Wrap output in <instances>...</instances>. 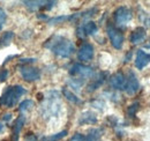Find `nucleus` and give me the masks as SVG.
<instances>
[{"mask_svg":"<svg viewBox=\"0 0 150 141\" xmlns=\"http://www.w3.org/2000/svg\"><path fill=\"white\" fill-rule=\"evenodd\" d=\"M84 81L86 80H83V79H79V78H72L69 81H68V85L72 87L73 89L75 90H79V89L81 88L83 85H84Z\"/></svg>","mask_w":150,"mask_h":141,"instance_id":"5701e85b","label":"nucleus"},{"mask_svg":"<svg viewBox=\"0 0 150 141\" xmlns=\"http://www.w3.org/2000/svg\"><path fill=\"white\" fill-rule=\"evenodd\" d=\"M149 23H150V20H149Z\"/></svg>","mask_w":150,"mask_h":141,"instance_id":"72a5a7b5","label":"nucleus"},{"mask_svg":"<svg viewBox=\"0 0 150 141\" xmlns=\"http://www.w3.org/2000/svg\"><path fill=\"white\" fill-rule=\"evenodd\" d=\"M44 46L61 58H69L75 52L74 43L64 36H52L45 42Z\"/></svg>","mask_w":150,"mask_h":141,"instance_id":"f257e3e1","label":"nucleus"},{"mask_svg":"<svg viewBox=\"0 0 150 141\" xmlns=\"http://www.w3.org/2000/svg\"><path fill=\"white\" fill-rule=\"evenodd\" d=\"M106 33H108V36L110 38V42H111L113 48L117 49V50L122 49L125 37H124V34L121 33V30H119L115 26L109 23L108 27H106Z\"/></svg>","mask_w":150,"mask_h":141,"instance_id":"20e7f679","label":"nucleus"},{"mask_svg":"<svg viewBox=\"0 0 150 141\" xmlns=\"http://www.w3.org/2000/svg\"><path fill=\"white\" fill-rule=\"evenodd\" d=\"M94 46L90 43H83L80 46L79 51H77V59L82 63H87V61H90L94 58Z\"/></svg>","mask_w":150,"mask_h":141,"instance_id":"9d476101","label":"nucleus"},{"mask_svg":"<svg viewBox=\"0 0 150 141\" xmlns=\"http://www.w3.org/2000/svg\"><path fill=\"white\" fill-rule=\"evenodd\" d=\"M8 74H9V72H8V70H6V68L0 70V82H4L7 79Z\"/></svg>","mask_w":150,"mask_h":141,"instance_id":"c85d7f7f","label":"nucleus"},{"mask_svg":"<svg viewBox=\"0 0 150 141\" xmlns=\"http://www.w3.org/2000/svg\"><path fill=\"white\" fill-rule=\"evenodd\" d=\"M65 21H71V15H60V16L50 19L49 24H58V23H62Z\"/></svg>","mask_w":150,"mask_h":141,"instance_id":"b1692460","label":"nucleus"},{"mask_svg":"<svg viewBox=\"0 0 150 141\" xmlns=\"http://www.w3.org/2000/svg\"><path fill=\"white\" fill-rule=\"evenodd\" d=\"M102 130L100 128H91L88 134L86 135L87 140L88 141H100V138H102Z\"/></svg>","mask_w":150,"mask_h":141,"instance_id":"a211bd4d","label":"nucleus"},{"mask_svg":"<svg viewBox=\"0 0 150 141\" xmlns=\"http://www.w3.org/2000/svg\"><path fill=\"white\" fill-rule=\"evenodd\" d=\"M61 108V96L58 90H50L44 94L43 101L40 103L39 112L43 118L49 119L59 113Z\"/></svg>","mask_w":150,"mask_h":141,"instance_id":"f03ea898","label":"nucleus"},{"mask_svg":"<svg viewBox=\"0 0 150 141\" xmlns=\"http://www.w3.org/2000/svg\"><path fill=\"white\" fill-rule=\"evenodd\" d=\"M150 64V53L146 52L144 50H137L135 56V67L137 70H143L146 66Z\"/></svg>","mask_w":150,"mask_h":141,"instance_id":"f8f14e48","label":"nucleus"},{"mask_svg":"<svg viewBox=\"0 0 150 141\" xmlns=\"http://www.w3.org/2000/svg\"><path fill=\"white\" fill-rule=\"evenodd\" d=\"M146 36H147L146 29L143 27H137L131 34L129 41H131L132 44H140L146 39Z\"/></svg>","mask_w":150,"mask_h":141,"instance_id":"2eb2a0df","label":"nucleus"},{"mask_svg":"<svg viewBox=\"0 0 150 141\" xmlns=\"http://www.w3.org/2000/svg\"><path fill=\"white\" fill-rule=\"evenodd\" d=\"M140 89V82H139V79L136 76V74L129 70L127 76H126V83H125V88L124 90L126 91V94L128 95H134L137 93V90Z\"/></svg>","mask_w":150,"mask_h":141,"instance_id":"1a4fd4ad","label":"nucleus"},{"mask_svg":"<svg viewBox=\"0 0 150 141\" xmlns=\"http://www.w3.org/2000/svg\"><path fill=\"white\" fill-rule=\"evenodd\" d=\"M2 130H4V125L2 123H0V132H2Z\"/></svg>","mask_w":150,"mask_h":141,"instance_id":"2f4dec72","label":"nucleus"},{"mask_svg":"<svg viewBox=\"0 0 150 141\" xmlns=\"http://www.w3.org/2000/svg\"><path fill=\"white\" fill-rule=\"evenodd\" d=\"M35 106V103H34V101H31V100H24L23 102H21V104L19 106V111L20 112H27V111H30V110H33V108Z\"/></svg>","mask_w":150,"mask_h":141,"instance_id":"4be33fe9","label":"nucleus"},{"mask_svg":"<svg viewBox=\"0 0 150 141\" xmlns=\"http://www.w3.org/2000/svg\"><path fill=\"white\" fill-rule=\"evenodd\" d=\"M76 31H77V36L80 38H86L87 36L95 35L98 31V27H97V24L95 23L94 21H87V22L81 23L77 27Z\"/></svg>","mask_w":150,"mask_h":141,"instance_id":"6e6552de","label":"nucleus"},{"mask_svg":"<svg viewBox=\"0 0 150 141\" xmlns=\"http://www.w3.org/2000/svg\"><path fill=\"white\" fill-rule=\"evenodd\" d=\"M69 141H88V140H87L86 135H83V134H81V133H76V134H74V135L71 138Z\"/></svg>","mask_w":150,"mask_h":141,"instance_id":"bb28decb","label":"nucleus"},{"mask_svg":"<svg viewBox=\"0 0 150 141\" xmlns=\"http://www.w3.org/2000/svg\"><path fill=\"white\" fill-rule=\"evenodd\" d=\"M6 19H7V14H6L5 9L0 7V30L2 29V27H4L5 22H6Z\"/></svg>","mask_w":150,"mask_h":141,"instance_id":"a878e982","label":"nucleus"},{"mask_svg":"<svg viewBox=\"0 0 150 141\" xmlns=\"http://www.w3.org/2000/svg\"><path fill=\"white\" fill-rule=\"evenodd\" d=\"M36 61V58H24V59H21L20 60V64L27 66V64H33Z\"/></svg>","mask_w":150,"mask_h":141,"instance_id":"cd10ccee","label":"nucleus"},{"mask_svg":"<svg viewBox=\"0 0 150 141\" xmlns=\"http://www.w3.org/2000/svg\"><path fill=\"white\" fill-rule=\"evenodd\" d=\"M106 76H108V73H105V72H100L98 74H95L94 76H93V79H91V82L88 86V91L93 93L97 88H99L104 83Z\"/></svg>","mask_w":150,"mask_h":141,"instance_id":"4468645a","label":"nucleus"},{"mask_svg":"<svg viewBox=\"0 0 150 141\" xmlns=\"http://www.w3.org/2000/svg\"><path fill=\"white\" fill-rule=\"evenodd\" d=\"M137 109H139V103H137V102L133 103L131 106H128V110H127L128 116H129V117H134L135 113H136V111H137Z\"/></svg>","mask_w":150,"mask_h":141,"instance_id":"393cba45","label":"nucleus"},{"mask_svg":"<svg viewBox=\"0 0 150 141\" xmlns=\"http://www.w3.org/2000/svg\"><path fill=\"white\" fill-rule=\"evenodd\" d=\"M62 94H64V96H65L69 102H72V103H74V104H80V103H82V101L75 95L73 91H71L68 88L62 89Z\"/></svg>","mask_w":150,"mask_h":141,"instance_id":"6ab92c4d","label":"nucleus"},{"mask_svg":"<svg viewBox=\"0 0 150 141\" xmlns=\"http://www.w3.org/2000/svg\"><path fill=\"white\" fill-rule=\"evenodd\" d=\"M27 94V90L20 85L8 86L1 94L0 97V105L6 108H13L18 103L21 96Z\"/></svg>","mask_w":150,"mask_h":141,"instance_id":"7ed1b4c3","label":"nucleus"},{"mask_svg":"<svg viewBox=\"0 0 150 141\" xmlns=\"http://www.w3.org/2000/svg\"><path fill=\"white\" fill-rule=\"evenodd\" d=\"M23 141H38L37 137L34 134V133H28L25 137H24V140Z\"/></svg>","mask_w":150,"mask_h":141,"instance_id":"c756f323","label":"nucleus"},{"mask_svg":"<svg viewBox=\"0 0 150 141\" xmlns=\"http://www.w3.org/2000/svg\"><path fill=\"white\" fill-rule=\"evenodd\" d=\"M25 123V117L24 115H21L16 118L14 126H13V141H19L20 139V133H21V130L23 127V125Z\"/></svg>","mask_w":150,"mask_h":141,"instance_id":"dca6fc26","label":"nucleus"},{"mask_svg":"<svg viewBox=\"0 0 150 141\" xmlns=\"http://www.w3.org/2000/svg\"><path fill=\"white\" fill-rule=\"evenodd\" d=\"M126 83V76L122 72H117L110 78V86L115 90H124Z\"/></svg>","mask_w":150,"mask_h":141,"instance_id":"ddd939ff","label":"nucleus"},{"mask_svg":"<svg viewBox=\"0 0 150 141\" xmlns=\"http://www.w3.org/2000/svg\"><path fill=\"white\" fill-rule=\"evenodd\" d=\"M67 135V131H61L59 133L52 134V135H47V137H43L42 141H60L62 138H65Z\"/></svg>","mask_w":150,"mask_h":141,"instance_id":"412c9836","label":"nucleus"},{"mask_svg":"<svg viewBox=\"0 0 150 141\" xmlns=\"http://www.w3.org/2000/svg\"><path fill=\"white\" fill-rule=\"evenodd\" d=\"M11 119H12V115H11V113H7V115L4 116V120H5V122H9Z\"/></svg>","mask_w":150,"mask_h":141,"instance_id":"7c9ffc66","label":"nucleus"},{"mask_svg":"<svg viewBox=\"0 0 150 141\" xmlns=\"http://www.w3.org/2000/svg\"><path fill=\"white\" fill-rule=\"evenodd\" d=\"M97 123V116L91 111H84L81 113L79 118V124L84 125V124H95Z\"/></svg>","mask_w":150,"mask_h":141,"instance_id":"f3484780","label":"nucleus"},{"mask_svg":"<svg viewBox=\"0 0 150 141\" xmlns=\"http://www.w3.org/2000/svg\"><path fill=\"white\" fill-rule=\"evenodd\" d=\"M149 48H150V44H149Z\"/></svg>","mask_w":150,"mask_h":141,"instance_id":"473e14b6","label":"nucleus"},{"mask_svg":"<svg viewBox=\"0 0 150 141\" xmlns=\"http://www.w3.org/2000/svg\"><path fill=\"white\" fill-rule=\"evenodd\" d=\"M23 4L25 5V7H28L30 11H38V9H51L57 1H42V0H37V1H23Z\"/></svg>","mask_w":150,"mask_h":141,"instance_id":"9b49d317","label":"nucleus"},{"mask_svg":"<svg viewBox=\"0 0 150 141\" xmlns=\"http://www.w3.org/2000/svg\"><path fill=\"white\" fill-rule=\"evenodd\" d=\"M69 75L73 78H79V79H90L95 75V70L93 67L83 65V64H74L71 70H69Z\"/></svg>","mask_w":150,"mask_h":141,"instance_id":"39448f33","label":"nucleus"},{"mask_svg":"<svg viewBox=\"0 0 150 141\" xmlns=\"http://www.w3.org/2000/svg\"><path fill=\"white\" fill-rule=\"evenodd\" d=\"M113 19L117 26H126L133 19V12L126 6H120L114 11Z\"/></svg>","mask_w":150,"mask_h":141,"instance_id":"423d86ee","label":"nucleus"},{"mask_svg":"<svg viewBox=\"0 0 150 141\" xmlns=\"http://www.w3.org/2000/svg\"><path fill=\"white\" fill-rule=\"evenodd\" d=\"M19 70L21 76L23 78V80L27 81V82H34V81H37L40 79V70L36 67L23 65V66L20 67Z\"/></svg>","mask_w":150,"mask_h":141,"instance_id":"0eeeda50","label":"nucleus"},{"mask_svg":"<svg viewBox=\"0 0 150 141\" xmlns=\"http://www.w3.org/2000/svg\"><path fill=\"white\" fill-rule=\"evenodd\" d=\"M14 38V33L13 31H6L4 33L2 36L0 37V48L1 46H7L8 44H11L12 39Z\"/></svg>","mask_w":150,"mask_h":141,"instance_id":"aec40b11","label":"nucleus"}]
</instances>
